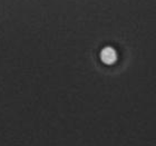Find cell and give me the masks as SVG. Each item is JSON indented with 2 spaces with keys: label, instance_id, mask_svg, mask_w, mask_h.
<instances>
[{
  "label": "cell",
  "instance_id": "cell-1",
  "mask_svg": "<svg viewBox=\"0 0 156 146\" xmlns=\"http://www.w3.org/2000/svg\"><path fill=\"white\" fill-rule=\"evenodd\" d=\"M116 58H117V54L115 52V49L112 48V47H105L101 52V59L104 64L111 65V64L116 62Z\"/></svg>",
  "mask_w": 156,
  "mask_h": 146
}]
</instances>
